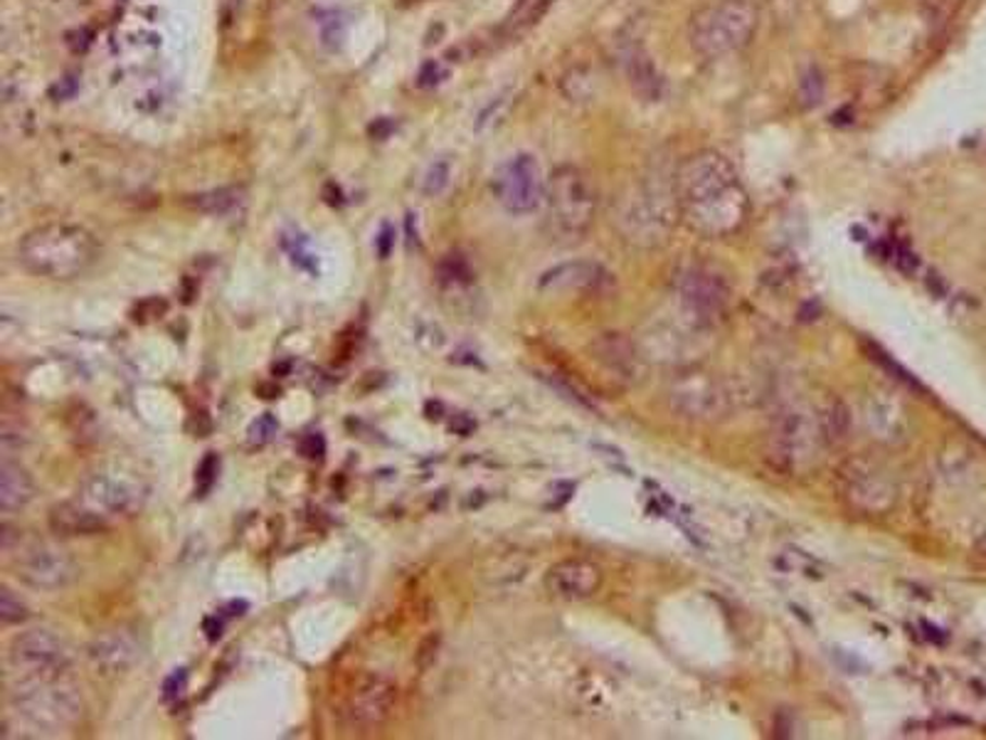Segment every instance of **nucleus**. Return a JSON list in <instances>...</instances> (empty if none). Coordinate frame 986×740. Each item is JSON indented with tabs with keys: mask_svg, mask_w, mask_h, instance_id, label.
Listing matches in <instances>:
<instances>
[{
	"mask_svg": "<svg viewBox=\"0 0 986 740\" xmlns=\"http://www.w3.org/2000/svg\"><path fill=\"white\" fill-rule=\"evenodd\" d=\"M681 223L708 240L739 233L750 217V198L723 153L698 151L675 166Z\"/></svg>",
	"mask_w": 986,
	"mask_h": 740,
	"instance_id": "1",
	"label": "nucleus"
},
{
	"mask_svg": "<svg viewBox=\"0 0 986 740\" xmlns=\"http://www.w3.org/2000/svg\"><path fill=\"white\" fill-rule=\"evenodd\" d=\"M102 244L87 227L75 223H45L17 244V260L35 277L69 281L99 262Z\"/></svg>",
	"mask_w": 986,
	"mask_h": 740,
	"instance_id": "2",
	"label": "nucleus"
},
{
	"mask_svg": "<svg viewBox=\"0 0 986 740\" xmlns=\"http://www.w3.org/2000/svg\"><path fill=\"white\" fill-rule=\"evenodd\" d=\"M675 221H681L679 200H675V166H666L661 159L652 161L632 193L622 200L617 225L627 240L654 247L669 237Z\"/></svg>",
	"mask_w": 986,
	"mask_h": 740,
	"instance_id": "3",
	"label": "nucleus"
},
{
	"mask_svg": "<svg viewBox=\"0 0 986 740\" xmlns=\"http://www.w3.org/2000/svg\"><path fill=\"white\" fill-rule=\"evenodd\" d=\"M547 230L560 242H578L597 217V188L590 173L565 163L547 176L545 186Z\"/></svg>",
	"mask_w": 986,
	"mask_h": 740,
	"instance_id": "4",
	"label": "nucleus"
},
{
	"mask_svg": "<svg viewBox=\"0 0 986 740\" xmlns=\"http://www.w3.org/2000/svg\"><path fill=\"white\" fill-rule=\"evenodd\" d=\"M760 13L750 0H716L693 13L688 23L691 48L700 58L720 60L753 42Z\"/></svg>",
	"mask_w": 986,
	"mask_h": 740,
	"instance_id": "5",
	"label": "nucleus"
},
{
	"mask_svg": "<svg viewBox=\"0 0 986 740\" xmlns=\"http://www.w3.org/2000/svg\"><path fill=\"white\" fill-rule=\"evenodd\" d=\"M15 714L33 728L58 733L77 726L85 716L81 691L67 676H38V679H17L11 689Z\"/></svg>",
	"mask_w": 986,
	"mask_h": 740,
	"instance_id": "6",
	"label": "nucleus"
},
{
	"mask_svg": "<svg viewBox=\"0 0 986 740\" xmlns=\"http://www.w3.org/2000/svg\"><path fill=\"white\" fill-rule=\"evenodd\" d=\"M13 565L15 578L40 592H60L79 578V565L67 548L52 541H25L21 536L11 551L3 553Z\"/></svg>",
	"mask_w": 986,
	"mask_h": 740,
	"instance_id": "7",
	"label": "nucleus"
},
{
	"mask_svg": "<svg viewBox=\"0 0 986 740\" xmlns=\"http://www.w3.org/2000/svg\"><path fill=\"white\" fill-rule=\"evenodd\" d=\"M8 666H11L15 679L67 676L75 666V650L65 637L52 632V629H25L8 644Z\"/></svg>",
	"mask_w": 986,
	"mask_h": 740,
	"instance_id": "8",
	"label": "nucleus"
},
{
	"mask_svg": "<svg viewBox=\"0 0 986 740\" xmlns=\"http://www.w3.org/2000/svg\"><path fill=\"white\" fill-rule=\"evenodd\" d=\"M547 178L531 153H516L496 168L491 178L493 198L510 215H531L545 203Z\"/></svg>",
	"mask_w": 986,
	"mask_h": 740,
	"instance_id": "9",
	"label": "nucleus"
},
{
	"mask_svg": "<svg viewBox=\"0 0 986 740\" xmlns=\"http://www.w3.org/2000/svg\"><path fill=\"white\" fill-rule=\"evenodd\" d=\"M77 497L94 511H99L104 518L114 520L122 516H134L136 511H141L146 501V487L141 479L131 477V474L102 469L89 474V477L79 484Z\"/></svg>",
	"mask_w": 986,
	"mask_h": 740,
	"instance_id": "10",
	"label": "nucleus"
},
{
	"mask_svg": "<svg viewBox=\"0 0 986 740\" xmlns=\"http://www.w3.org/2000/svg\"><path fill=\"white\" fill-rule=\"evenodd\" d=\"M669 400L675 413L698 419V423H716L730 413V392L713 373L686 371L671 382Z\"/></svg>",
	"mask_w": 986,
	"mask_h": 740,
	"instance_id": "11",
	"label": "nucleus"
},
{
	"mask_svg": "<svg viewBox=\"0 0 986 740\" xmlns=\"http://www.w3.org/2000/svg\"><path fill=\"white\" fill-rule=\"evenodd\" d=\"M397 703V687L388 676L370 674L355 683L343 701V718L351 728L370 730L385 724Z\"/></svg>",
	"mask_w": 986,
	"mask_h": 740,
	"instance_id": "12",
	"label": "nucleus"
},
{
	"mask_svg": "<svg viewBox=\"0 0 986 740\" xmlns=\"http://www.w3.org/2000/svg\"><path fill=\"white\" fill-rule=\"evenodd\" d=\"M679 294L683 309H686L688 316L693 318V324L703 326L725 312L730 289L725 277H720L716 269L696 264V267H688L681 274Z\"/></svg>",
	"mask_w": 986,
	"mask_h": 740,
	"instance_id": "13",
	"label": "nucleus"
},
{
	"mask_svg": "<svg viewBox=\"0 0 986 740\" xmlns=\"http://www.w3.org/2000/svg\"><path fill=\"white\" fill-rule=\"evenodd\" d=\"M143 656L141 637L131 627H114L87 644V662L99 676L129 674Z\"/></svg>",
	"mask_w": 986,
	"mask_h": 740,
	"instance_id": "14",
	"label": "nucleus"
},
{
	"mask_svg": "<svg viewBox=\"0 0 986 740\" xmlns=\"http://www.w3.org/2000/svg\"><path fill=\"white\" fill-rule=\"evenodd\" d=\"M602 582H605V573L587 559H565L551 565V570L545 573V590L553 598L568 602L597 595Z\"/></svg>",
	"mask_w": 986,
	"mask_h": 740,
	"instance_id": "15",
	"label": "nucleus"
},
{
	"mask_svg": "<svg viewBox=\"0 0 986 740\" xmlns=\"http://www.w3.org/2000/svg\"><path fill=\"white\" fill-rule=\"evenodd\" d=\"M824 427H817L814 419H809L801 413L784 415L782 423L774 427L772 442H774V456L784 464V467H799L801 462H809L811 454L817 452L819 440H824Z\"/></svg>",
	"mask_w": 986,
	"mask_h": 740,
	"instance_id": "16",
	"label": "nucleus"
},
{
	"mask_svg": "<svg viewBox=\"0 0 986 740\" xmlns=\"http://www.w3.org/2000/svg\"><path fill=\"white\" fill-rule=\"evenodd\" d=\"M48 526L58 538H87L104 534L106 528L112 526V520L104 518L89 504H85L79 497H75L60 501V504H54L50 509Z\"/></svg>",
	"mask_w": 986,
	"mask_h": 740,
	"instance_id": "17",
	"label": "nucleus"
},
{
	"mask_svg": "<svg viewBox=\"0 0 986 740\" xmlns=\"http://www.w3.org/2000/svg\"><path fill=\"white\" fill-rule=\"evenodd\" d=\"M846 497L851 499L856 509L865 511V514H885L893 504H896V487L890 479H885L881 472L871 467L854 469L848 474Z\"/></svg>",
	"mask_w": 986,
	"mask_h": 740,
	"instance_id": "18",
	"label": "nucleus"
},
{
	"mask_svg": "<svg viewBox=\"0 0 986 740\" xmlns=\"http://www.w3.org/2000/svg\"><path fill=\"white\" fill-rule=\"evenodd\" d=\"M595 359L605 365V368L615 376L617 380L624 382H634L639 376H642V359H639L636 346L629 341V338L619 336V334H607L605 338L595 341Z\"/></svg>",
	"mask_w": 986,
	"mask_h": 740,
	"instance_id": "19",
	"label": "nucleus"
},
{
	"mask_svg": "<svg viewBox=\"0 0 986 740\" xmlns=\"http://www.w3.org/2000/svg\"><path fill=\"white\" fill-rule=\"evenodd\" d=\"M605 279H607V272L602 269V264L578 260V262H565V264H558V267L547 269L541 277V285L538 287H541L543 291H584V289L599 287Z\"/></svg>",
	"mask_w": 986,
	"mask_h": 740,
	"instance_id": "20",
	"label": "nucleus"
},
{
	"mask_svg": "<svg viewBox=\"0 0 986 740\" xmlns=\"http://www.w3.org/2000/svg\"><path fill=\"white\" fill-rule=\"evenodd\" d=\"M35 499V479L21 462L3 456L0 462V509L3 514H15Z\"/></svg>",
	"mask_w": 986,
	"mask_h": 740,
	"instance_id": "21",
	"label": "nucleus"
},
{
	"mask_svg": "<svg viewBox=\"0 0 986 740\" xmlns=\"http://www.w3.org/2000/svg\"><path fill=\"white\" fill-rule=\"evenodd\" d=\"M624 70L634 95L642 97L644 102H659L663 95V77L659 75L649 54L639 48V45L627 52Z\"/></svg>",
	"mask_w": 986,
	"mask_h": 740,
	"instance_id": "22",
	"label": "nucleus"
},
{
	"mask_svg": "<svg viewBox=\"0 0 986 740\" xmlns=\"http://www.w3.org/2000/svg\"><path fill=\"white\" fill-rule=\"evenodd\" d=\"M244 200V190L242 188H213L205 190V193H195L186 198V205L190 210H198V213L205 215H227L240 205Z\"/></svg>",
	"mask_w": 986,
	"mask_h": 740,
	"instance_id": "23",
	"label": "nucleus"
},
{
	"mask_svg": "<svg viewBox=\"0 0 986 740\" xmlns=\"http://www.w3.org/2000/svg\"><path fill=\"white\" fill-rule=\"evenodd\" d=\"M824 95H826L824 72H821L817 65H809L801 70L799 85H797L799 104L805 109H817L821 102H824Z\"/></svg>",
	"mask_w": 986,
	"mask_h": 740,
	"instance_id": "24",
	"label": "nucleus"
},
{
	"mask_svg": "<svg viewBox=\"0 0 986 740\" xmlns=\"http://www.w3.org/2000/svg\"><path fill=\"white\" fill-rule=\"evenodd\" d=\"M547 3H551V0H523V3L516 8V13L508 17L506 27H508L510 33L526 30V27H531L538 21V17L543 15Z\"/></svg>",
	"mask_w": 986,
	"mask_h": 740,
	"instance_id": "25",
	"label": "nucleus"
},
{
	"mask_svg": "<svg viewBox=\"0 0 986 740\" xmlns=\"http://www.w3.org/2000/svg\"><path fill=\"white\" fill-rule=\"evenodd\" d=\"M277 432H279L277 417H274L271 413H264L254 419L250 427H246V442H250L252 447H264V444H269L274 437H277Z\"/></svg>",
	"mask_w": 986,
	"mask_h": 740,
	"instance_id": "26",
	"label": "nucleus"
},
{
	"mask_svg": "<svg viewBox=\"0 0 986 740\" xmlns=\"http://www.w3.org/2000/svg\"><path fill=\"white\" fill-rule=\"evenodd\" d=\"M0 619L5 625H21L27 619L25 602L15 598L11 588H0Z\"/></svg>",
	"mask_w": 986,
	"mask_h": 740,
	"instance_id": "27",
	"label": "nucleus"
},
{
	"mask_svg": "<svg viewBox=\"0 0 986 740\" xmlns=\"http://www.w3.org/2000/svg\"><path fill=\"white\" fill-rule=\"evenodd\" d=\"M217 472H220V460H217L215 452H207L203 456V462L198 464V472H195V491H198V497H205V493L215 487Z\"/></svg>",
	"mask_w": 986,
	"mask_h": 740,
	"instance_id": "28",
	"label": "nucleus"
},
{
	"mask_svg": "<svg viewBox=\"0 0 986 740\" xmlns=\"http://www.w3.org/2000/svg\"><path fill=\"white\" fill-rule=\"evenodd\" d=\"M446 183H450V163L446 161L434 163V166H429L427 176H425V193L440 196L446 188Z\"/></svg>",
	"mask_w": 986,
	"mask_h": 740,
	"instance_id": "29",
	"label": "nucleus"
},
{
	"mask_svg": "<svg viewBox=\"0 0 986 740\" xmlns=\"http://www.w3.org/2000/svg\"><path fill=\"white\" fill-rule=\"evenodd\" d=\"M188 689V669H176L163 681V701L176 703Z\"/></svg>",
	"mask_w": 986,
	"mask_h": 740,
	"instance_id": "30",
	"label": "nucleus"
},
{
	"mask_svg": "<svg viewBox=\"0 0 986 740\" xmlns=\"http://www.w3.org/2000/svg\"><path fill=\"white\" fill-rule=\"evenodd\" d=\"M437 650H440V635H429L427 639H422V644H419V652H417V666L419 669H429V666L434 664L437 660Z\"/></svg>",
	"mask_w": 986,
	"mask_h": 740,
	"instance_id": "31",
	"label": "nucleus"
},
{
	"mask_svg": "<svg viewBox=\"0 0 986 740\" xmlns=\"http://www.w3.org/2000/svg\"><path fill=\"white\" fill-rule=\"evenodd\" d=\"M299 447H301V454L308 456V460H318V456H324V452H326V442L318 432L306 435Z\"/></svg>",
	"mask_w": 986,
	"mask_h": 740,
	"instance_id": "32",
	"label": "nucleus"
},
{
	"mask_svg": "<svg viewBox=\"0 0 986 740\" xmlns=\"http://www.w3.org/2000/svg\"><path fill=\"white\" fill-rule=\"evenodd\" d=\"M376 244H378V254H380V258H388L390 250H392V244H395V230H392L390 225H382V230H380V235H378Z\"/></svg>",
	"mask_w": 986,
	"mask_h": 740,
	"instance_id": "33",
	"label": "nucleus"
},
{
	"mask_svg": "<svg viewBox=\"0 0 986 740\" xmlns=\"http://www.w3.org/2000/svg\"><path fill=\"white\" fill-rule=\"evenodd\" d=\"M205 632H207V639L210 642H215V639H220L223 635V623L217 617H207L205 619Z\"/></svg>",
	"mask_w": 986,
	"mask_h": 740,
	"instance_id": "34",
	"label": "nucleus"
}]
</instances>
